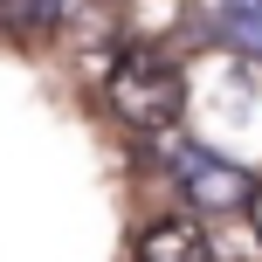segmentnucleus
Returning a JSON list of instances; mask_svg holds the SVG:
<instances>
[{
  "instance_id": "nucleus-1",
  "label": "nucleus",
  "mask_w": 262,
  "mask_h": 262,
  "mask_svg": "<svg viewBox=\"0 0 262 262\" xmlns=\"http://www.w3.org/2000/svg\"><path fill=\"white\" fill-rule=\"evenodd\" d=\"M104 97H111V111H118V124L159 138V131H172L180 111H186V76H180V62H166L159 49H124L118 62H111V76H104Z\"/></svg>"
},
{
  "instance_id": "nucleus-2",
  "label": "nucleus",
  "mask_w": 262,
  "mask_h": 262,
  "mask_svg": "<svg viewBox=\"0 0 262 262\" xmlns=\"http://www.w3.org/2000/svg\"><path fill=\"white\" fill-rule=\"evenodd\" d=\"M172 166H180V193L193 200L200 214H235V207H249V193H255V180L235 166V159L200 152V145H180Z\"/></svg>"
},
{
  "instance_id": "nucleus-3",
  "label": "nucleus",
  "mask_w": 262,
  "mask_h": 262,
  "mask_svg": "<svg viewBox=\"0 0 262 262\" xmlns=\"http://www.w3.org/2000/svg\"><path fill=\"white\" fill-rule=\"evenodd\" d=\"M138 262H214V249H207V235H200V221L166 214V221H152L138 235Z\"/></svg>"
},
{
  "instance_id": "nucleus-4",
  "label": "nucleus",
  "mask_w": 262,
  "mask_h": 262,
  "mask_svg": "<svg viewBox=\"0 0 262 262\" xmlns=\"http://www.w3.org/2000/svg\"><path fill=\"white\" fill-rule=\"evenodd\" d=\"M221 41L242 55H262V0H221Z\"/></svg>"
},
{
  "instance_id": "nucleus-5",
  "label": "nucleus",
  "mask_w": 262,
  "mask_h": 262,
  "mask_svg": "<svg viewBox=\"0 0 262 262\" xmlns=\"http://www.w3.org/2000/svg\"><path fill=\"white\" fill-rule=\"evenodd\" d=\"M0 7H7V21L41 28V21H55V14H62V0H0Z\"/></svg>"
},
{
  "instance_id": "nucleus-6",
  "label": "nucleus",
  "mask_w": 262,
  "mask_h": 262,
  "mask_svg": "<svg viewBox=\"0 0 262 262\" xmlns=\"http://www.w3.org/2000/svg\"><path fill=\"white\" fill-rule=\"evenodd\" d=\"M249 221H255V242H262V180H255V193H249Z\"/></svg>"
}]
</instances>
